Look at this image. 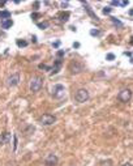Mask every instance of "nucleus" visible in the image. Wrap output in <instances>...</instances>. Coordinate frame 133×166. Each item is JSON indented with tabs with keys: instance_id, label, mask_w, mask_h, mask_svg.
Wrapping results in <instances>:
<instances>
[{
	"instance_id": "nucleus-2",
	"label": "nucleus",
	"mask_w": 133,
	"mask_h": 166,
	"mask_svg": "<svg viewBox=\"0 0 133 166\" xmlns=\"http://www.w3.org/2000/svg\"><path fill=\"white\" fill-rule=\"evenodd\" d=\"M73 98H75V101H76V102H79V103H84V102H86V101H87L89 98H90V94H89V92H87L86 89H84V88H81V89L76 90Z\"/></svg>"
},
{
	"instance_id": "nucleus-26",
	"label": "nucleus",
	"mask_w": 133,
	"mask_h": 166,
	"mask_svg": "<svg viewBox=\"0 0 133 166\" xmlns=\"http://www.w3.org/2000/svg\"><path fill=\"white\" fill-rule=\"evenodd\" d=\"M129 15H131V16H133V9H132V10H129Z\"/></svg>"
},
{
	"instance_id": "nucleus-24",
	"label": "nucleus",
	"mask_w": 133,
	"mask_h": 166,
	"mask_svg": "<svg viewBox=\"0 0 133 166\" xmlns=\"http://www.w3.org/2000/svg\"><path fill=\"white\" fill-rule=\"evenodd\" d=\"M90 34H91V35H99V31H98V30H94V29H93V30L90 31Z\"/></svg>"
},
{
	"instance_id": "nucleus-25",
	"label": "nucleus",
	"mask_w": 133,
	"mask_h": 166,
	"mask_svg": "<svg viewBox=\"0 0 133 166\" xmlns=\"http://www.w3.org/2000/svg\"><path fill=\"white\" fill-rule=\"evenodd\" d=\"M123 166H133L131 162H125V164H123Z\"/></svg>"
},
{
	"instance_id": "nucleus-12",
	"label": "nucleus",
	"mask_w": 133,
	"mask_h": 166,
	"mask_svg": "<svg viewBox=\"0 0 133 166\" xmlns=\"http://www.w3.org/2000/svg\"><path fill=\"white\" fill-rule=\"evenodd\" d=\"M58 17L60 19V21H62V23H65V21H68L69 12H62V13H59Z\"/></svg>"
},
{
	"instance_id": "nucleus-18",
	"label": "nucleus",
	"mask_w": 133,
	"mask_h": 166,
	"mask_svg": "<svg viewBox=\"0 0 133 166\" xmlns=\"http://www.w3.org/2000/svg\"><path fill=\"white\" fill-rule=\"evenodd\" d=\"M85 9L87 10V13H89V15H90V16H91V17H93V19H98V17H97V16H95V15H94V13L91 12V9H90V8H89V7H87V5H86V7H85Z\"/></svg>"
},
{
	"instance_id": "nucleus-19",
	"label": "nucleus",
	"mask_w": 133,
	"mask_h": 166,
	"mask_svg": "<svg viewBox=\"0 0 133 166\" xmlns=\"http://www.w3.org/2000/svg\"><path fill=\"white\" fill-rule=\"evenodd\" d=\"M39 69H46V71H51V68L46 64H39Z\"/></svg>"
},
{
	"instance_id": "nucleus-21",
	"label": "nucleus",
	"mask_w": 133,
	"mask_h": 166,
	"mask_svg": "<svg viewBox=\"0 0 133 166\" xmlns=\"http://www.w3.org/2000/svg\"><path fill=\"white\" fill-rule=\"evenodd\" d=\"M106 59H107V60H114V59H115V55H114V54H107Z\"/></svg>"
},
{
	"instance_id": "nucleus-14",
	"label": "nucleus",
	"mask_w": 133,
	"mask_h": 166,
	"mask_svg": "<svg viewBox=\"0 0 133 166\" xmlns=\"http://www.w3.org/2000/svg\"><path fill=\"white\" fill-rule=\"evenodd\" d=\"M37 26L39 27V29L44 30V29H47V27L50 26V23H48V21H43V23H38V24H37Z\"/></svg>"
},
{
	"instance_id": "nucleus-1",
	"label": "nucleus",
	"mask_w": 133,
	"mask_h": 166,
	"mask_svg": "<svg viewBox=\"0 0 133 166\" xmlns=\"http://www.w3.org/2000/svg\"><path fill=\"white\" fill-rule=\"evenodd\" d=\"M30 92L31 93H37L39 92L42 88H43V79L39 76H34L33 79L30 80Z\"/></svg>"
},
{
	"instance_id": "nucleus-11",
	"label": "nucleus",
	"mask_w": 133,
	"mask_h": 166,
	"mask_svg": "<svg viewBox=\"0 0 133 166\" xmlns=\"http://www.w3.org/2000/svg\"><path fill=\"white\" fill-rule=\"evenodd\" d=\"M13 25V21L12 20H3L2 21V27H3V29H9V27L10 26H12Z\"/></svg>"
},
{
	"instance_id": "nucleus-5",
	"label": "nucleus",
	"mask_w": 133,
	"mask_h": 166,
	"mask_svg": "<svg viewBox=\"0 0 133 166\" xmlns=\"http://www.w3.org/2000/svg\"><path fill=\"white\" fill-rule=\"evenodd\" d=\"M51 94L54 98H56V99H62L65 94V88L64 85L62 84H56V85H54L52 88V92H51Z\"/></svg>"
},
{
	"instance_id": "nucleus-6",
	"label": "nucleus",
	"mask_w": 133,
	"mask_h": 166,
	"mask_svg": "<svg viewBox=\"0 0 133 166\" xmlns=\"http://www.w3.org/2000/svg\"><path fill=\"white\" fill-rule=\"evenodd\" d=\"M56 122V117L52 114H43L42 117L39 118V123L42 126H51Z\"/></svg>"
},
{
	"instance_id": "nucleus-8",
	"label": "nucleus",
	"mask_w": 133,
	"mask_h": 166,
	"mask_svg": "<svg viewBox=\"0 0 133 166\" xmlns=\"http://www.w3.org/2000/svg\"><path fill=\"white\" fill-rule=\"evenodd\" d=\"M59 162V158L56 154H54V153H50L48 156L44 158V165L46 166H56Z\"/></svg>"
},
{
	"instance_id": "nucleus-15",
	"label": "nucleus",
	"mask_w": 133,
	"mask_h": 166,
	"mask_svg": "<svg viewBox=\"0 0 133 166\" xmlns=\"http://www.w3.org/2000/svg\"><path fill=\"white\" fill-rule=\"evenodd\" d=\"M34 126H27L26 127V130H25V134L26 135H30V134H33V132H34Z\"/></svg>"
},
{
	"instance_id": "nucleus-22",
	"label": "nucleus",
	"mask_w": 133,
	"mask_h": 166,
	"mask_svg": "<svg viewBox=\"0 0 133 166\" xmlns=\"http://www.w3.org/2000/svg\"><path fill=\"white\" fill-rule=\"evenodd\" d=\"M64 54H65V52L63 51V50H60V51H58V54H56V55H58V59H60L62 56H64Z\"/></svg>"
},
{
	"instance_id": "nucleus-7",
	"label": "nucleus",
	"mask_w": 133,
	"mask_h": 166,
	"mask_svg": "<svg viewBox=\"0 0 133 166\" xmlns=\"http://www.w3.org/2000/svg\"><path fill=\"white\" fill-rule=\"evenodd\" d=\"M69 71L72 75H77V73H81L82 71H84V64L77 62V60H75V62H72L69 64Z\"/></svg>"
},
{
	"instance_id": "nucleus-20",
	"label": "nucleus",
	"mask_w": 133,
	"mask_h": 166,
	"mask_svg": "<svg viewBox=\"0 0 133 166\" xmlns=\"http://www.w3.org/2000/svg\"><path fill=\"white\" fill-rule=\"evenodd\" d=\"M118 5H120V7H127L128 5V0L127 2H118Z\"/></svg>"
},
{
	"instance_id": "nucleus-10",
	"label": "nucleus",
	"mask_w": 133,
	"mask_h": 166,
	"mask_svg": "<svg viewBox=\"0 0 133 166\" xmlns=\"http://www.w3.org/2000/svg\"><path fill=\"white\" fill-rule=\"evenodd\" d=\"M62 68V59H56V62H55V65L51 68V75H56L58 72L60 71Z\"/></svg>"
},
{
	"instance_id": "nucleus-3",
	"label": "nucleus",
	"mask_w": 133,
	"mask_h": 166,
	"mask_svg": "<svg viewBox=\"0 0 133 166\" xmlns=\"http://www.w3.org/2000/svg\"><path fill=\"white\" fill-rule=\"evenodd\" d=\"M118 99L120 102L123 103H128L131 99H132V90L129 88H124V89H121L118 94Z\"/></svg>"
},
{
	"instance_id": "nucleus-16",
	"label": "nucleus",
	"mask_w": 133,
	"mask_h": 166,
	"mask_svg": "<svg viewBox=\"0 0 133 166\" xmlns=\"http://www.w3.org/2000/svg\"><path fill=\"white\" fill-rule=\"evenodd\" d=\"M111 21H112V23L115 24V25H118V26H123V23H120V21L118 20V19H115V17H111Z\"/></svg>"
},
{
	"instance_id": "nucleus-9",
	"label": "nucleus",
	"mask_w": 133,
	"mask_h": 166,
	"mask_svg": "<svg viewBox=\"0 0 133 166\" xmlns=\"http://www.w3.org/2000/svg\"><path fill=\"white\" fill-rule=\"evenodd\" d=\"M9 140H10V134L9 132H3V134L0 135V145H5Z\"/></svg>"
},
{
	"instance_id": "nucleus-23",
	"label": "nucleus",
	"mask_w": 133,
	"mask_h": 166,
	"mask_svg": "<svg viewBox=\"0 0 133 166\" xmlns=\"http://www.w3.org/2000/svg\"><path fill=\"white\" fill-rule=\"evenodd\" d=\"M110 12H111V8H110V7H104V8H103V13H104V15H107V13H110Z\"/></svg>"
},
{
	"instance_id": "nucleus-4",
	"label": "nucleus",
	"mask_w": 133,
	"mask_h": 166,
	"mask_svg": "<svg viewBox=\"0 0 133 166\" xmlns=\"http://www.w3.org/2000/svg\"><path fill=\"white\" fill-rule=\"evenodd\" d=\"M20 84V73L18 72H14L10 76L7 77V80H5V85L8 88H14Z\"/></svg>"
},
{
	"instance_id": "nucleus-17",
	"label": "nucleus",
	"mask_w": 133,
	"mask_h": 166,
	"mask_svg": "<svg viewBox=\"0 0 133 166\" xmlns=\"http://www.w3.org/2000/svg\"><path fill=\"white\" fill-rule=\"evenodd\" d=\"M17 46L18 47H25V46H27V42L26 41H17Z\"/></svg>"
},
{
	"instance_id": "nucleus-13",
	"label": "nucleus",
	"mask_w": 133,
	"mask_h": 166,
	"mask_svg": "<svg viewBox=\"0 0 133 166\" xmlns=\"http://www.w3.org/2000/svg\"><path fill=\"white\" fill-rule=\"evenodd\" d=\"M9 17H10V12H8V10H2V12H0V19L9 20Z\"/></svg>"
}]
</instances>
